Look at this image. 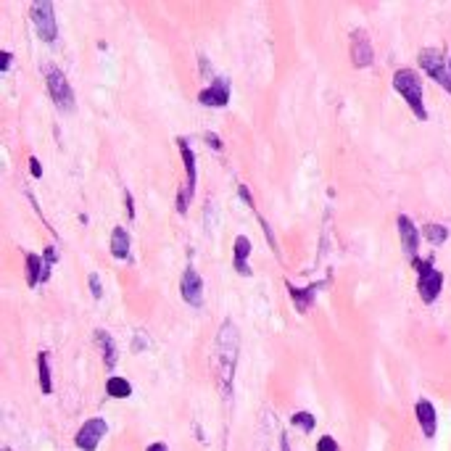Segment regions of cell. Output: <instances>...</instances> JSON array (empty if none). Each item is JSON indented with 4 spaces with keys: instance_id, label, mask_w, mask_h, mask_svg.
<instances>
[{
    "instance_id": "cell-6",
    "label": "cell",
    "mask_w": 451,
    "mask_h": 451,
    "mask_svg": "<svg viewBox=\"0 0 451 451\" xmlns=\"http://www.w3.org/2000/svg\"><path fill=\"white\" fill-rule=\"evenodd\" d=\"M420 67L433 77V80L446 90L451 93V69H449V61L443 58V56L438 53V51H430V48H425L420 51Z\"/></svg>"
},
{
    "instance_id": "cell-2",
    "label": "cell",
    "mask_w": 451,
    "mask_h": 451,
    "mask_svg": "<svg viewBox=\"0 0 451 451\" xmlns=\"http://www.w3.org/2000/svg\"><path fill=\"white\" fill-rule=\"evenodd\" d=\"M393 87H396V93L407 101V106L411 108V114L417 117L420 121L427 119V108H425V101H423V80L417 77V71H411V69H398L396 74H393Z\"/></svg>"
},
{
    "instance_id": "cell-7",
    "label": "cell",
    "mask_w": 451,
    "mask_h": 451,
    "mask_svg": "<svg viewBox=\"0 0 451 451\" xmlns=\"http://www.w3.org/2000/svg\"><path fill=\"white\" fill-rule=\"evenodd\" d=\"M106 433H108L106 420H103V417H93V420H87V423L77 430L74 443H77V449H82V451H95L98 449V443H101V438L106 436Z\"/></svg>"
},
{
    "instance_id": "cell-16",
    "label": "cell",
    "mask_w": 451,
    "mask_h": 451,
    "mask_svg": "<svg viewBox=\"0 0 451 451\" xmlns=\"http://www.w3.org/2000/svg\"><path fill=\"white\" fill-rule=\"evenodd\" d=\"M48 269H51V266L42 262V256L27 253V285L29 288H35L37 282H45V280H48Z\"/></svg>"
},
{
    "instance_id": "cell-5",
    "label": "cell",
    "mask_w": 451,
    "mask_h": 451,
    "mask_svg": "<svg viewBox=\"0 0 451 451\" xmlns=\"http://www.w3.org/2000/svg\"><path fill=\"white\" fill-rule=\"evenodd\" d=\"M417 272H420V280H417V288H420V298L425 304H433L438 298V293L443 288V275L433 269V262L425 259V262H414Z\"/></svg>"
},
{
    "instance_id": "cell-31",
    "label": "cell",
    "mask_w": 451,
    "mask_h": 451,
    "mask_svg": "<svg viewBox=\"0 0 451 451\" xmlns=\"http://www.w3.org/2000/svg\"><path fill=\"white\" fill-rule=\"evenodd\" d=\"M146 451H167V446H164V443H151Z\"/></svg>"
},
{
    "instance_id": "cell-13",
    "label": "cell",
    "mask_w": 451,
    "mask_h": 451,
    "mask_svg": "<svg viewBox=\"0 0 451 451\" xmlns=\"http://www.w3.org/2000/svg\"><path fill=\"white\" fill-rule=\"evenodd\" d=\"M414 414H417V423H420V427H423L425 438L436 436V427H438L436 407H433L427 398H420V401L414 404Z\"/></svg>"
},
{
    "instance_id": "cell-30",
    "label": "cell",
    "mask_w": 451,
    "mask_h": 451,
    "mask_svg": "<svg viewBox=\"0 0 451 451\" xmlns=\"http://www.w3.org/2000/svg\"><path fill=\"white\" fill-rule=\"evenodd\" d=\"M280 451H291V441H288V436H285V433L280 436Z\"/></svg>"
},
{
    "instance_id": "cell-15",
    "label": "cell",
    "mask_w": 451,
    "mask_h": 451,
    "mask_svg": "<svg viewBox=\"0 0 451 451\" xmlns=\"http://www.w3.org/2000/svg\"><path fill=\"white\" fill-rule=\"evenodd\" d=\"M251 240L246 238V235H238L235 238V246H232V264L238 269L240 275H251V269H248V253H251Z\"/></svg>"
},
{
    "instance_id": "cell-10",
    "label": "cell",
    "mask_w": 451,
    "mask_h": 451,
    "mask_svg": "<svg viewBox=\"0 0 451 451\" xmlns=\"http://www.w3.org/2000/svg\"><path fill=\"white\" fill-rule=\"evenodd\" d=\"M398 238H401V248H404V253L409 256V259H414L417 256V248H420V230L414 227V222H411L409 216H398Z\"/></svg>"
},
{
    "instance_id": "cell-24",
    "label": "cell",
    "mask_w": 451,
    "mask_h": 451,
    "mask_svg": "<svg viewBox=\"0 0 451 451\" xmlns=\"http://www.w3.org/2000/svg\"><path fill=\"white\" fill-rule=\"evenodd\" d=\"M87 282H90V291H93L95 298H101V296H103V285H101V278H98L95 272H90V275H87Z\"/></svg>"
},
{
    "instance_id": "cell-3",
    "label": "cell",
    "mask_w": 451,
    "mask_h": 451,
    "mask_svg": "<svg viewBox=\"0 0 451 451\" xmlns=\"http://www.w3.org/2000/svg\"><path fill=\"white\" fill-rule=\"evenodd\" d=\"M45 85H48V93H51L58 111H64V114L74 111V90H71V85H69V80L64 77L61 69H45Z\"/></svg>"
},
{
    "instance_id": "cell-23",
    "label": "cell",
    "mask_w": 451,
    "mask_h": 451,
    "mask_svg": "<svg viewBox=\"0 0 451 451\" xmlns=\"http://www.w3.org/2000/svg\"><path fill=\"white\" fill-rule=\"evenodd\" d=\"M317 451H338V443L332 436H322L317 441Z\"/></svg>"
},
{
    "instance_id": "cell-9",
    "label": "cell",
    "mask_w": 451,
    "mask_h": 451,
    "mask_svg": "<svg viewBox=\"0 0 451 451\" xmlns=\"http://www.w3.org/2000/svg\"><path fill=\"white\" fill-rule=\"evenodd\" d=\"M198 101L203 103V106L225 108L227 101H230V80H225V77H216V80H212V87L201 90Z\"/></svg>"
},
{
    "instance_id": "cell-22",
    "label": "cell",
    "mask_w": 451,
    "mask_h": 451,
    "mask_svg": "<svg viewBox=\"0 0 451 451\" xmlns=\"http://www.w3.org/2000/svg\"><path fill=\"white\" fill-rule=\"evenodd\" d=\"M291 423L296 425V427H301L304 433H312L314 430V425H317V420H314V414L312 411H296L291 417Z\"/></svg>"
},
{
    "instance_id": "cell-26",
    "label": "cell",
    "mask_w": 451,
    "mask_h": 451,
    "mask_svg": "<svg viewBox=\"0 0 451 451\" xmlns=\"http://www.w3.org/2000/svg\"><path fill=\"white\" fill-rule=\"evenodd\" d=\"M29 172H32V177H42V167H40V161L35 159H29Z\"/></svg>"
},
{
    "instance_id": "cell-4",
    "label": "cell",
    "mask_w": 451,
    "mask_h": 451,
    "mask_svg": "<svg viewBox=\"0 0 451 451\" xmlns=\"http://www.w3.org/2000/svg\"><path fill=\"white\" fill-rule=\"evenodd\" d=\"M29 16H32V24L37 29V37L45 42H56V37H58V24H56L53 3H51V0H37V3H32Z\"/></svg>"
},
{
    "instance_id": "cell-14",
    "label": "cell",
    "mask_w": 451,
    "mask_h": 451,
    "mask_svg": "<svg viewBox=\"0 0 451 451\" xmlns=\"http://www.w3.org/2000/svg\"><path fill=\"white\" fill-rule=\"evenodd\" d=\"M177 146H180V153H182V161H185V174H187V193L190 196H196V153H193V148L187 143L185 137H177Z\"/></svg>"
},
{
    "instance_id": "cell-19",
    "label": "cell",
    "mask_w": 451,
    "mask_h": 451,
    "mask_svg": "<svg viewBox=\"0 0 451 451\" xmlns=\"http://www.w3.org/2000/svg\"><path fill=\"white\" fill-rule=\"evenodd\" d=\"M37 377H40L42 393H53V383H51V357H48V351L37 354Z\"/></svg>"
},
{
    "instance_id": "cell-29",
    "label": "cell",
    "mask_w": 451,
    "mask_h": 451,
    "mask_svg": "<svg viewBox=\"0 0 451 451\" xmlns=\"http://www.w3.org/2000/svg\"><path fill=\"white\" fill-rule=\"evenodd\" d=\"M238 190H240V198L246 201V203H248V206H251V209H253V198H251V193H248V187H246V185H240Z\"/></svg>"
},
{
    "instance_id": "cell-8",
    "label": "cell",
    "mask_w": 451,
    "mask_h": 451,
    "mask_svg": "<svg viewBox=\"0 0 451 451\" xmlns=\"http://www.w3.org/2000/svg\"><path fill=\"white\" fill-rule=\"evenodd\" d=\"M180 291H182L185 304L196 306V309H198V306H203V280H201V275L193 269V266H187L185 272H182Z\"/></svg>"
},
{
    "instance_id": "cell-32",
    "label": "cell",
    "mask_w": 451,
    "mask_h": 451,
    "mask_svg": "<svg viewBox=\"0 0 451 451\" xmlns=\"http://www.w3.org/2000/svg\"><path fill=\"white\" fill-rule=\"evenodd\" d=\"M449 69H451V58H449Z\"/></svg>"
},
{
    "instance_id": "cell-21",
    "label": "cell",
    "mask_w": 451,
    "mask_h": 451,
    "mask_svg": "<svg viewBox=\"0 0 451 451\" xmlns=\"http://www.w3.org/2000/svg\"><path fill=\"white\" fill-rule=\"evenodd\" d=\"M423 235L433 246H443L446 240H449V227H443V225H425L423 227Z\"/></svg>"
},
{
    "instance_id": "cell-12",
    "label": "cell",
    "mask_w": 451,
    "mask_h": 451,
    "mask_svg": "<svg viewBox=\"0 0 451 451\" xmlns=\"http://www.w3.org/2000/svg\"><path fill=\"white\" fill-rule=\"evenodd\" d=\"M285 285H288V293H291V301L296 304V312L306 314V312L312 309V301L317 298L319 288H322L325 282H314V285H309V288H296L293 282H285Z\"/></svg>"
},
{
    "instance_id": "cell-20",
    "label": "cell",
    "mask_w": 451,
    "mask_h": 451,
    "mask_svg": "<svg viewBox=\"0 0 451 451\" xmlns=\"http://www.w3.org/2000/svg\"><path fill=\"white\" fill-rule=\"evenodd\" d=\"M106 393L111 398H130L133 396V385H130V380H124V377H108L106 380Z\"/></svg>"
},
{
    "instance_id": "cell-1",
    "label": "cell",
    "mask_w": 451,
    "mask_h": 451,
    "mask_svg": "<svg viewBox=\"0 0 451 451\" xmlns=\"http://www.w3.org/2000/svg\"><path fill=\"white\" fill-rule=\"evenodd\" d=\"M238 351H240V332L232 319H225L219 335L214 341V367H216V383L222 396H232V380H235V367H238Z\"/></svg>"
},
{
    "instance_id": "cell-25",
    "label": "cell",
    "mask_w": 451,
    "mask_h": 451,
    "mask_svg": "<svg viewBox=\"0 0 451 451\" xmlns=\"http://www.w3.org/2000/svg\"><path fill=\"white\" fill-rule=\"evenodd\" d=\"M206 143L214 148V151H222V140H219V135L214 133H206Z\"/></svg>"
},
{
    "instance_id": "cell-18",
    "label": "cell",
    "mask_w": 451,
    "mask_h": 451,
    "mask_svg": "<svg viewBox=\"0 0 451 451\" xmlns=\"http://www.w3.org/2000/svg\"><path fill=\"white\" fill-rule=\"evenodd\" d=\"M111 253L117 259H127L130 256V235H127L124 227H114V232H111Z\"/></svg>"
},
{
    "instance_id": "cell-17",
    "label": "cell",
    "mask_w": 451,
    "mask_h": 451,
    "mask_svg": "<svg viewBox=\"0 0 451 451\" xmlns=\"http://www.w3.org/2000/svg\"><path fill=\"white\" fill-rule=\"evenodd\" d=\"M95 341H98L101 351H103V364L108 370H114V364H117V343H114V338L106 330H95Z\"/></svg>"
},
{
    "instance_id": "cell-11",
    "label": "cell",
    "mask_w": 451,
    "mask_h": 451,
    "mask_svg": "<svg viewBox=\"0 0 451 451\" xmlns=\"http://www.w3.org/2000/svg\"><path fill=\"white\" fill-rule=\"evenodd\" d=\"M351 61H354L357 69H364L372 64V45L364 32H354L351 35Z\"/></svg>"
},
{
    "instance_id": "cell-28",
    "label": "cell",
    "mask_w": 451,
    "mask_h": 451,
    "mask_svg": "<svg viewBox=\"0 0 451 451\" xmlns=\"http://www.w3.org/2000/svg\"><path fill=\"white\" fill-rule=\"evenodd\" d=\"M124 206H127V214H130V216H135V206H133V193H130V190H127V193H124Z\"/></svg>"
},
{
    "instance_id": "cell-27",
    "label": "cell",
    "mask_w": 451,
    "mask_h": 451,
    "mask_svg": "<svg viewBox=\"0 0 451 451\" xmlns=\"http://www.w3.org/2000/svg\"><path fill=\"white\" fill-rule=\"evenodd\" d=\"M0 58H3V61H0V69H3V71H8V67H11V58H14V56L8 53V51H3V53H0Z\"/></svg>"
}]
</instances>
